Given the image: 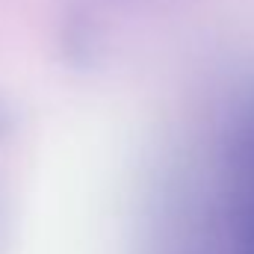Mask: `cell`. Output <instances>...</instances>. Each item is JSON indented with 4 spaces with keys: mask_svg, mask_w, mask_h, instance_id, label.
<instances>
[{
    "mask_svg": "<svg viewBox=\"0 0 254 254\" xmlns=\"http://www.w3.org/2000/svg\"><path fill=\"white\" fill-rule=\"evenodd\" d=\"M104 30L101 24L77 9V12H68L63 18V27H60V51H63V60L77 71H95L101 60H104Z\"/></svg>",
    "mask_w": 254,
    "mask_h": 254,
    "instance_id": "cell-1",
    "label": "cell"
},
{
    "mask_svg": "<svg viewBox=\"0 0 254 254\" xmlns=\"http://www.w3.org/2000/svg\"><path fill=\"white\" fill-rule=\"evenodd\" d=\"M12 240V219H9V204H6V192L0 190V254H6Z\"/></svg>",
    "mask_w": 254,
    "mask_h": 254,
    "instance_id": "cell-3",
    "label": "cell"
},
{
    "mask_svg": "<svg viewBox=\"0 0 254 254\" xmlns=\"http://www.w3.org/2000/svg\"><path fill=\"white\" fill-rule=\"evenodd\" d=\"M21 127V110L0 92V145H6Z\"/></svg>",
    "mask_w": 254,
    "mask_h": 254,
    "instance_id": "cell-2",
    "label": "cell"
}]
</instances>
